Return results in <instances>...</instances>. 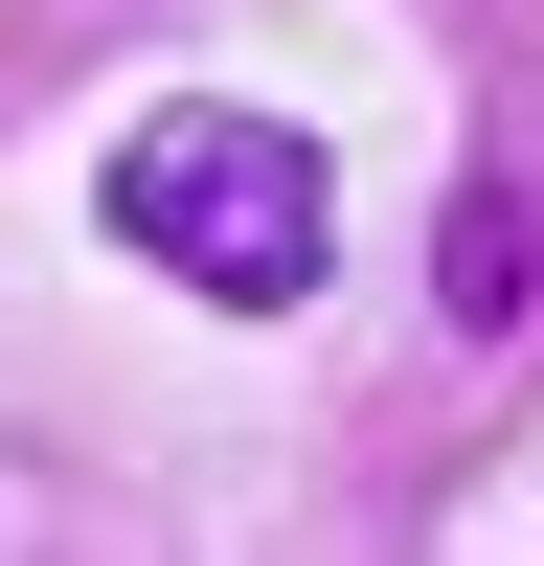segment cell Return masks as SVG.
<instances>
[{"label": "cell", "mask_w": 544, "mask_h": 566, "mask_svg": "<svg viewBox=\"0 0 544 566\" xmlns=\"http://www.w3.org/2000/svg\"><path fill=\"white\" fill-rule=\"evenodd\" d=\"M91 205H114L136 272H181V295H227V317H295L317 272H341V159H317L295 114H227V91L136 114Z\"/></svg>", "instance_id": "cell-1"}]
</instances>
